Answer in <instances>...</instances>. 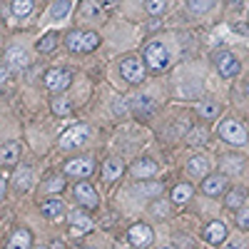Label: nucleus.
<instances>
[{
	"mask_svg": "<svg viewBox=\"0 0 249 249\" xmlns=\"http://www.w3.org/2000/svg\"><path fill=\"white\" fill-rule=\"evenodd\" d=\"M227 187V177L224 175H207L202 179V192L210 195V197H219Z\"/></svg>",
	"mask_w": 249,
	"mask_h": 249,
	"instance_id": "nucleus-10",
	"label": "nucleus"
},
{
	"mask_svg": "<svg viewBox=\"0 0 249 249\" xmlns=\"http://www.w3.org/2000/svg\"><path fill=\"white\" fill-rule=\"evenodd\" d=\"M75 197L80 199L82 207H88V210H95V207L100 204V197H97L95 187L90 182H77L75 184Z\"/></svg>",
	"mask_w": 249,
	"mask_h": 249,
	"instance_id": "nucleus-9",
	"label": "nucleus"
},
{
	"mask_svg": "<svg viewBox=\"0 0 249 249\" xmlns=\"http://www.w3.org/2000/svg\"><path fill=\"white\" fill-rule=\"evenodd\" d=\"M57 45V40H55V33H48V35H43V40L37 43V50L40 53H50L53 48Z\"/></svg>",
	"mask_w": 249,
	"mask_h": 249,
	"instance_id": "nucleus-33",
	"label": "nucleus"
},
{
	"mask_svg": "<svg viewBox=\"0 0 249 249\" xmlns=\"http://www.w3.org/2000/svg\"><path fill=\"white\" fill-rule=\"evenodd\" d=\"M122 172H124V162L120 157H110V160H105V164H102V177H105L107 182L120 179Z\"/></svg>",
	"mask_w": 249,
	"mask_h": 249,
	"instance_id": "nucleus-15",
	"label": "nucleus"
},
{
	"mask_svg": "<svg viewBox=\"0 0 249 249\" xmlns=\"http://www.w3.org/2000/svg\"><path fill=\"white\" fill-rule=\"evenodd\" d=\"M247 92H249V85H247Z\"/></svg>",
	"mask_w": 249,
	"mask_h": 249,
	"instance_id": "nucleus-44",
	"label": "nucleus"
},
{
	"mask_svg": "<svg viewBox=\"0 0 249 249\" xmlns=\"http://www.w3.org/2000/svg\"><path fill=\"white\" fill-rule=\"evenodd\" d=\"M90 140V127L88 124H75L72 130H68L65 135L60 137V147L62 150H72V147H80Z\"/></svg>",
	"mask_w": 249,
	"mask_h": 249,
	"instance_id": "nucleus-5",
	"label": "nucleus"
},
{
	"mask_svg": "<svg viewBox=\"0 0 249 249\" xmlns=\"http://www.w3.org/2000/svg\"><path fill=\"white\" fill-rule=\"evenodd\" d=\"M33 8H35L33 0H13V13H15V18H28V15L33 13Z\"/></svg>",
	"mask_w": 249,
	"mask_h": 249,
	"instance_id": "nucleus-29",
	"label": "nucleus"
},
{
	"mask_svg": "<svg viewBox=\"0 0 249 249\" xmlns=\"http://www.w3.org/2000/svg\"><path fill=\"white\" fill-rule=\"evenodd\" d=\"M13 179H15V187H18V190H20V192H25L28 187L33 184V170L23 164V167H20V170L15 172V177H13Z\"/></svg>",
	"mask_w": 249,
	"mask_h": 249,
	"instance_id": "nucleus-23",
	"label": "nucleus"
},
{
	"mask_svg": "<svg viewBox=\"0 0 249 249\" xmlns=\"http://www.w3.org/2000/svg\"><path fill=\"white\" fill-rule=\"evenodd\" d=\"M40 212H43L48 219H65V204H62V199H45L43 204H40Z\"/></svg>",
	"mask_w": 249,
	"mask_h": 249,
	"instance_id": "nucleus-13",
	"label": "nucleus"
},
{
	"mask_svg": "<svg viewBox=\"0 0 249 249\" xmlns=\"http://www.w3.org/2000/svg\"><path fill=\"white\" fill-rule=\"evenodd\" d=\"M237 227H239V230H249V210H239V214H237Z\"/></svg>",
	"mask_w": 249,
	"mask_h": 249,
	"instance_id": "nucleus-37",
	"label": "nucleus"
},
{
	"mask_svg": "<svg viewBox=\"0 0 249 249\" xmlns=\"http://www.w3.org/2000/svg\"><path fill=\"white\" fill-rule=\"evenodd\" d=\"M187 5H190L192 13L204 15V13H210V10L217 5V0H187Z\"/></svg>",
	"mask_w": 249,
	"mask_h": 249,
	"instance_id": "nucleus-28",
	"label": "nucleus"
},
{
	"mask_svg": "<svg viewBox=\"0 0 249 249\" xmlns=\"http://www.w3.org/2000/svg\"><path fill=\"white\" fill-rule=\"evenodd\" d=\"M127 237H130V242H132L135 247L144 249V247H150V244H152V239H155V232H152V227H150V224L140 222V224H132V227H130Z\"/></svg>",
	"mask_w": 249,
	"mask_h": 249,
	"instance_id": "nucleus-7",
	"label": "nucleus"
},
{
	"mask_svg": "<svg viewBox=\"0 0 249 249\" xmlns=\"http://www.w3.org/2000/svg\"><path fill=\"white\" fill-rule=\"evenodd\" d=\"M72 10V0H55L50 8V18L53 20H65Z\"/></svg>",
	"mask_w": 249,
	"mask_h": 249,
	"instance_id": "nucleus-21",
	"label": "nucleus"
},
{
	"mask_svg": "<svg viewBox=\"0 0 249 249\" xmlns=\"http://www.w3.org/2000/svg\"><path fill=\"white\" fill-rule=\"evenodd\" d=\"M187 170H190V175H192V177L204 179L207 175H210V160H207L204 155H195L190 162H187Z\"/></svg>",
	"mask_w": 249,
	"mask_h": 249,
	"instance_id": "nucleus-16",
	"label": "nucleus"
},
{
	"mask_svg": "<svg viewBox=\"0 0 249 249\" xmlns=\"http://www.w3.org/2000/svg\"><path fill=\"white\" fill-rule=\"evenodd\" d=\"M152 110H155L152 95H140V97H135V112H137V115H147V112H152Z\"/></svg>",
	"mask_w": 249,
	"mask_h": 249,
	"instance_id": "nucleus-26",
	"label": "nucleus"
},
{
	"mask_svg": "<svg viewBox=\"0 0 249 249\" xmlns=\"http://www.w3.org/2000/svg\"><path fill=\"white\" fill-rule=\"evenodd\" d=\"M92 170H95V162H92V157H77V160H68V164H65V175L77 177V179H85V177H90V175H92Z\"/></svg>",
	"mask_w": 249,
	"mask_h": 249,
	"instance_id": "nucleus-6",
	"label": "nucleus"
},
{
	"mask_svg": "<svg viewBox=\"0 0 249 249\" xmlns=\"http://www.w3.org/2000/svg\"><path fill=\"white\" fill-rule=\"evenodd\" d=\"M135 192H144V195H155V192H160V187H157V184H152V187H135Z\"/></svg>",
	"mask_w": 249,
	"mask_h": 249,
	"instance_id": "nucleus-40",
	"label": "nucleus"
},
{
	"mask_svg": "<svg viewBox=\"0 0 249 249\" xmlns=\"http://www.w3.org/2000/svg\"><path fill=\"white\" fill-rule=\"evenodd\" d=\"M62 187H65V179H62V177H53V179L45 184V190H48V192H60Z\"/></svg>",
	"mask_w": 249,
	"mask_h": 249,
	"instance_id": "nucleus-35",
	"label": "nucleus"
},
{
	"mask_svg": "<svg viewBox=\"0 0 249 249\" xmlns=\"http://www.w3.org/2000/svg\"><path fill=\"white\" fill-rule=\"evenodd\" d=\"M0 75H3V82H10V65H8V62H3V70H0Z\"/></svg>",
	"mask_w": 249,
	"mask_h": 249,
	"instance_id": "nucleus-41",
	"label": "nucleus"
},
{
	"mask_svg": "<svg viewBox=\"0 0 249 249\" xmlns=\"http://www.w3.org/2000/svg\"><path fill=\"white\" fill-rule=\"evenodd\" d=\"M70 224H72V230L77 232H90L92 230V222H90V217H85V214H80V212H72L70 214Z\"/></svg>",
	"mask_w": 249,
	"mask_h": 249,
	"instance_id": "nucleus-27",
	"label": "nucleus"
},
{
	"mask_svg": "<svg viewBox=\"0 0 249 249\" xmlns=\"http://www.w3.org/2000/svg\"><path fill=\"white\" fill-rule=\"evenodd\" d=\"M227 249H244V239H242V237H234V239H230Z\"/></svg>",
	"mask_w": 249,
	"mask_h": 249,
	"instance_id": "nucleus-39",
	"label": "nucleus"
},
{
	"mask_svg": "<svg viewBox=\"0 0 249 249\" xmlns=\"http://www.w3.org/2000/svg\"><path fill=\"white\" fill-rule=\"evenodd\" d=\"M204 239L210 242V244H222V242H227V224L219 222V219L210 222V224H207V230H204Z\"/></svg>",
	"mask_w": 249,
	"mask_h": 249,
	"instance_id": "nucleus-12",
	"label": "nucleus"
},
{
	"mask_svg": "<svg viewBox=\"0 0 249 249\" xmlns=\"http://www.w3.org/2000/svg\"><path fill=\"white\" fill-rule=\"evenodd\" d=\"M187 142H190V144H204V142H207V132H204V130H195Z\"/></svg>",
	"mask_w": 249,
	"mask_h": 249,
	"instance_id": "nucleus-36",
	"label": "nucleus"
},
{
	"mask_svg": "<svg viewBox=\"0 0 249 249\" xmlns=\"http://www.w3.org/2000/svg\"><path fill=\"white\" fill-rule=\"evenodd\" d=\"M144 62H147L152 70H157V72L167 70V65H170V50H167V45L160 43V40L147 43V48H144Z\"/></svg>",
	"mask_w": 249,
	"mask_h": 249,
	"instance_id": "nucleus-1",
	"label": "nucleus"
},
{
	"mask_svg": "<svg viewBox=\"0 0 249 249\" xmlns=\"http://www.w3.org/2000/svg\"><path fill=\"white\" fill-rule=\"evenodd\" d=\"M192 184H177L175 187V190H172V202L175 204H187V202H190L192 199Z\"/></svg>",
	"mask_w": 249,
	"mask_h": 249,
	"instance_id": "nucleus-25",
	"label": "nucleus"
},
{
	"mask_svg": "<svg viewBox=\"0 0 249 249\" xmlns=\"http://www.w3.org/2000/svg\"><path fill=\"white\" fill-rule=\"evenodd\" d=\"M5 62H8L10 68L23 70V68L30 65V55H28V50H23V48H10L8 55H5Z\"/></svg>",
	"mask_w": 249,
	"mask_h": 249,
	"instance_id": "nucleus-17",
	"label": "nucleus"
},
{
	"mask_svg": "<svg viewBox=\"0 0 249 249\" xmlns=\"http://www.w3.org/2000/svg\"><path fill=\"white\" fill-rule=\"evenodd\" d=\"M0 160H3V164H15L18 160H20V142H15V140H8L3 147H0Z\"/></svg>",
	"mask_w": 249,
	"mask_h": 249,
	"instance_id": "nucleus-18",
	"label": "nucleus"
},
{
	"mask_svg": "<svg viewBox=\"0 0 249 249\" xmlns=\"http://www.w3.org/2000/svg\"><path fill=\"white\" fill-rule=\"evenodd\" d=\"M164 8H167V0H144V10H147L152 18L162 15Z\"/></svg>",
	"mask_w": 249,
	"mask_h": 249,
	"instance_id": "nucleus-32",
	"label": "nucleus"
},
{
	"mask_svg": "<svg viewBox=\"0 0 249 249\" xmlns=\"http://www.w3.org/2000/svg\"><path fill=\"white\" fill-rule=\"evenodd\" d=\"M50 107H53V112L55 115H60V117H65V115H70V102H68V97H62V95H57L53 102H50Z\"/></svg>",
	"mask_w": 249,
	"mask_h": 249,
	"instance_id": "nucleus-30",
	"label": "nucleus"
},
{
	"mask_svg": "<svg viewBox=\"0 0 249 249\" xmlns=\"http://www.w3.org/2000/svg\"><path fill=\"white\" fill-rule=\"evenodd\" d=\"M33 247V237L28 230H18L10 239H8V249H30Z\"/></svg>",
	"mask_w": 249,
	"mask_h": 249,
	"instance_id": "nucleus-19",
	"label": "nucleus"
},
{
	"mask_svg": "<svg viewBox=\"0 0 249 249\" xmlns=\"http://www.w3.org/2000/svg\"><path fill=\"white\" fill-rule=\"evenodd\" d=\"M217 70H219V75L222 77H237L239 75V70H242V62L237 60V55H232V53H219L217 55Z\"/></svg>",
	"mask_w": 249,
	"mask_h": 249,
	"instance_id": "nucleus-8",
	"label": "nucleus"
},
{
	"mask_svg": "<svg viewBox=\"0 0 249 249\" xmlns=\"http://www.w3.org/2000/svg\"><path fill=\"white\" fill-rule=\"evenodd\" d=\"M0 195H3V197L8 195V179H3V182H0Z\"/></svg>",
	"mask_w": 249,
	"mask_h": 249,
	"instance_id": "nucleus-42",
	"label": "nucleus"
},
{
	"mask_svg": "<svg viewBox=\"0 0 249 249\" xmlns=\"http://www.w3.org/2000/svg\"><path fill=\"white\" fill-rule=\"evenodd\" d=\"M219 137L224 142H230V144H239V147L249 142V132H247V127L239 120H224V122H219Z\"/></svg>",
	"mask_w": 249,
	"mask_h": 249,
	"instance_id": "nucleus-2",
	"label": "nucleus"
},
{
	"mask_svg": "<svg viewBox=\"0 0 249 249\" xmlns=\"http://www.w3.org/2000/svg\"><path fill=\"white\" fill-rule=\"evenodd\" d=\"M242 167H244V162H242V157H237V155H227V157L222 160V172H224V175H239Z\"/></svg>",
	"mask_w": 249,
	"mask_h": 249,
	"instance_id": "nucleus-22",
	"label": "nucleus"
},
{
	"mask_svg": "<svg viewBox=\"0 0 249 249\" xmlns=\"http://www.w3.org/2000/svg\"><path fill=\"white\" fill-rule=\"evenodd\" d=\"M162 249H177V247H172V244H164Z\"/></svg>",
	"mask_w": 249,
	"mask_h": 249,
	"instance_id": "nucleus-43",
	"label": "nucleus"
},
{
	"mask_svg": "<svg viewBox=\"0 0 249 249\" xmlns=\"http://www.w3.org/2000/svg\"><path fill=\"white\" fill-rule=\"evenodd\" d=\"M112 110H115L117 115H124V112H127V105H124V100H122V97L115 100V107H112Z\"/></svg>",
	"mask_w": 249,
	"mask_h": 249,
	"instance_id": "nucleus-38",
	"label": "nucleus"
},
{
	"mask_svg": "<svg viewBox=\"0 0 249 249\" xmlns=\"http://www.w3.org/2000/svg\"><path fill=\"white\" fill-rule=\"evenodd\" d=\"M70 82H72V75H70V70H65V68H53V70H48L45 72V88L50 90V92H62V90H68L70 88Z\"/></svg>",
	"mask_w": 249,
	"mask_h": 249,
	"instance_id": "nucleus-4",
	"label": "nucleus"
},
{
	"mask_svg": "<svg viewBox=\"0 0 249 249\" xmlns=\"http://www.w3.org/2000/svg\"><path fill=\"white\" fill-rule=\"evenodd\" d=\"M224 204L230 207V210H242V204H244V190H232L230 195H227Z\"/></svg>",
	"mask_w": 249,
	"mask_h": 249,
	"instance_id": "nucleus-31",
	"label": "nucleus"
},
{
	"mask_svg": "<svg viewBox=\"0 0 249 249\" xmlns=\"http://www.w3.org/2000/svg\"><path fill=\"white\" fill-rule=\"evenodd\" d=\"M65 45H68V50H72V53H85V33L72 30V33L68 35V40H65Z\"/></svg>",
	"mask_w": 249,
	"mask_h": 249,
	"instance_id": "nucleus-24",
	"label": "nucleus"
},
{
	"mask_svg": "<svg viewBox=\"0 0 249 249\" xmlns=\"http://www.w3.org/2000/svg\"><path fill=\"white\" fill-rule=\"evenodd\" d=\"M219 112H222V105H219L217 100H202L199 102V117L214 120V117H219Z\"/></svg>",
	"mask_w": 249,
	"mask_h": 249,
	"instance_id": "nucleus-20",
	"label": "nucleus"
},
{
	"mask_svg": "<svg viewBox=\"0 0 249 249\" xmlns=\"http://www.w3.org/2000/svg\"><path fill=\"white\" fill-rule=\"evenodd\" d=\"M100 45V35L97 33H85V53H92Z\"/></svg>",
	"mask_w": 249,
	"mask_h": 249,
	"instance_id": "nucleus-34",
	"label": "nucleus"
},
{
	"mask_svg": "<svg viewBox=\"0 0 249 249\" xmlns=\"http://www.w3.org/2000/svg\"><path fill=\"white\" fill-rule=\"evenodd\" d=\"M120 75L132 82V85H137V82L144 80V62L135 55H127V57H122L120 60Z\"/></svg>",
	"mask_w": 249,
	"mask_h": 249,
	"instance_id": "nucleus-3",
	"label": "nucleus"
},
{
	"mask_svg": "<svg viewBox=\"0 0 249 249\" xmlns=\"http://www.w3.org/2000/svg\"><path fill=\"white\" fill-rule=\"evenodd\" d=\"M80 15L85 20H92V23H100V20L105 18V10H102V5L97 3V0H82L80 3Z\"/></svg>",
	"mask_w": 249,
	"mask_h": 249,
	"instance_id": "nucleus-14",
	"label": "nucleus"
},
{
	"mask_svg": "<svg viewBox=\"0 0 249 249\" xmlns=\"http://www.w3.org/2000/svg\"><path fill=\"white\" fill-rule=\"evenodd\" d=\"M130 172H132V177L135 179H150V177H155L157 175V162L155 160H137L132 167H130Z\"/></svg>",
	"mask_w": 249,
	"mask_h": 249,
	"instance_id": "nucleus-11",
	"label": "nucleus"
}]
</instances>
